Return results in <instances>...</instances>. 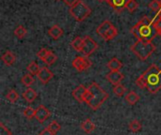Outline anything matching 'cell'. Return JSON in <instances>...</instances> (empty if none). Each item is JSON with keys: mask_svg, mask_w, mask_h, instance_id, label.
<instances>
[{"mask_svg": "<svg viewBox=\"0 0 161 135\" xmlns=\"http://www.w3.org/2000/svg\"><path fill=\"white\" fill-rule=\"evenodd\" d=\"M72 65L77 71H84L89 70L92 67V63L86 56H77L73 60Z\"/></svg>", "mask_w": 161, "mask_h": 135, "instance_id": "cell-7", "label": "cell"}, {"mask_svg": "<svg viewBox=\"0 0 161 135\" xmlns=\"http://www.w3.org/2000/svg\"><path fill=\"white\" fill-rule=\"evenodd\" d=\"M142 123H141L139 120H137V119L132 120V121L129 123V126H128L129 131H130V132H134V133L139 132L142 130Z\"/></svg>", "mask_w": 161, "mask_h": 135, "instance_id": "cell-22", "label": "cell"}, {"mask_svg": "<svg viewBox=\"0 0 161 135\" xmlns=\"http://www.w3.org/2000/svg\"><path fill=\"white\" fill-rule=\"evenodd\" d=\"M59 1H60V0H59ZM62 1H63V0H62Z\"/></svg>", "mask_w": 161, "mask_h": 135, "instance_id": "cell-42", "label": "cell"}, {"mask_svg": "<svg viewBox=\"0 0 161 135\" xmlns=\"http://www.w3.org/2000/svg\"><path fill=\"white\" fill-rule=\"evenodd\" d=\"M50 115H51L50 111H49L44 105H40V106L36 109L35 118L38 120V122L43 123V122L50 117Z\"/></svg>", "mask_w": 161, "mask_h": 135, "instance_id": "cell-9", "label": "cell"}, {"mask_svg": "<svg viewBox=\"0 0 161 135\" xmlns=\"http://www.w3.org/2000/svg\"><path fill=\"white\" fill-rule=\"evenodd\" d=\"M41 69H42V68H40V66H39L35 61H32L30 64H28V66H27V68H26L27 71H28L30 74H32V75H38V73L40 72Z\"/></svg>", "mask_w": 161, "mask_h": 135, "instance_id": "cell-23", "label": "cell"}, {"mask_svg": "<svg viewBox=\"0 0 161 135\" xmlns=\"http://www.w3.org/2000/svg\"><path fill=\"white\" fill-rule=\"evenodd\" d=\"M81 130L84 132H86V133H92V132H94V130H95V124L91 120V119H86L85 121H83L82 123H81Z\"/></svg>", "mask_w": 161, "mask_h": 135, "instance_id": "cell-18", "label": "cell"}, {"mask_svg": "<svg viewBox=\"0 0 161 135\" xmlns=\"http://www.w3.org/2000/svg\"><path fill=\"white\" fill-rule=\"evenodd\" d=\"M57 59H58V56L52 51H50L49 54L45 56V58L42 59V62L44 64H46L47 66H51V65H53L57 61Z\"/></svg>", "mask_w": 161, "mask_h": 135, "instance_id": "cell-24", "label": "cell"}, {"mask_svg": "<svg viewBox=\"0 0 161 135\" xmlns=\"http://www.w3.org/2000/svg\"><path fill=\"white\" fill-rule=\"evenodd\" d=\"M130 0H108L107 2L108 5L117 12H122L125 8H126V6Z\"/></svg>", "mask_w": 161, "mask_h": 135, "instance_id": "cell-12", "label": "cell"}, {"mask_svg": "<svg viewBox=\"0 0 161 135\" xmlns=\"http://www.w3.org/2000/svg\"><path fill=\"white\" fill-rule=\"evenodd\" d=\"M113 93L117 96V97H124L126 93V88L125 86H123L122 84L115 86L113 87Z\"/></svg>", "mask_w": 161, "mask_h": 135, "instance_id": "cell-26", "label": "cell"}, {"mask_svg": "<svg viewBox=\"0 0 161 135\" xmlns=\"http://www.w3.org/2000/svg\"><path fill=\"white\" fill-rule=\"evenodd\" d=\"M107 67L110 70V71H119L123 67V63L117 57H113L108 62Z\"/></svg>", "mask_w": 161, "mask_h": 135, "instance_id": "cell-16", "label": "cell"}, {"mask_svg": "<svg viewBox=\"0 0 161 135\" xmlns=\"http://www.w3.org/2000/svg\"><path fill=\"white\" fill-rule=\"evenodd\" d=\"M26 32H27V30L25 29V26L19 25V26H17V27L15 28V30H14V35H15L19 39H24L25 36L26 35Z\"/></svg>", "mask_w": 161, "mask_h": 135, "instance_id": "cell-28", "label": "cell"}, {"mask_svg": "<svg viewBox=\"0 0 161 135\" xmlns=\"http://www.w3.org/2000/svg\"><path fill=\"white\" fill-rule=\"evenodd\" d=\"M64 1V3L66 4V5H68V6H73L74 4H75L77 1H79V0H63Z\"/></svg>", "mask_w": 161, "mask_h": 135, "instance_id": "cell-37", "label": "cell"}, {"mask_svg": "<svg viewBox=\"0 0 161 135\" xmlns=\"http://www.w3.org/2000/svg\"><path fill=\"white\" fill-rule=\"evenodd\" d=\"M21 82L23 83V85H24V86H25L29 87V86H31L34 84L35 80H34V78H33L32 74L27 73V74H25V75L22 77Z\"/></svg>", "mask_w": 161, "mask_h": 135, "instance_id": "cell-25", "label": "cell"}, {"mask_svg": "<svg viewBox=\"0 0 161 135\" xmlns=\"http://www.w3.org/2000/svg\"><path fill=\"white\" fill-rule=\"evenodd\" d=\"M98 49V44L97 42L92 39L91 37L86 36L84 38V43H83V47L81 49V53L83 54L84 56L88 57L91 55H92L96 50Z\"/></svg>", "mask_w": 161, "mask_h": 135, "instance_id": "cell-6", "label": "cell"}, {"mask_svg": "<svg viewBox=\"0 0 161 135\" xmlns=\"http://www.w3.org/2000/svg\"><path fill=\"white\" fill-rule=\"evenodd\" d=\"M49 50L48 49H46V48H42L38 53H37V56L40 58V59H44L45 58V56L49 54Z\"/></svg>", "mask_w": 161, "mask_h": 135, "instance_id": "cell-33", "label": "cell"}, {"mask_svg": "<svg viewBox=\"0 0 161 135\" xmlns=\"http://www.w3.org/2000/svg\"><path fill=\"white\" fill-rule=\"evenodd\" d=\"M1 58L7 66H12L16 61V56L11 51H8V50L5 52V54L2 55Z\"/></svg>", "mask_w": 161, "mask_h": 135, "instance_id": "cell-17", "label": "cell"}, {"mask_svg": "<svg viewBox=\"0 0 161 135\" xmlns=\"http://www.w3.org/2000/svg\"><path fill=\"white\" fill-rule=\"evenodd\" d=\"M47 128H48L52 132H54V133L56 134V133L60 130V128H61V127H60V125H59L57 121H55V120H54V121H52V122L48 125V127H47Z\"/></svg>", "mask_w": 161, "mask_h": 135, "instance_id": "cell-31", "label": "cell"}, {"mask_svg": "<svg viewBox=\"0 0 161 135\" xmlns=\"http://www.w3.org/2000/svg\"><path fill=\"white\" fill-rule=\"evenodd\" d=\"M149 8L153 10V11H155V12H159L161 9V6H160V2L159 1H158V0H153L152 2H150L149 3Z\"/></svg>", "mask_w": 161, "mask_h": 135, "instance_id": "cell-30", "label": "cell"}, {"mask_svg": "<svg viewBox=\"0 0 161 135\" xmlns=\"http://www.w3.org/2000/svg\"><path fill=\"white\" fill-rule=\"evenodd\" d=\"M108 97V93L106 92L97 83H92L88 87V95L85 99V102L92 110L96 111L105 103Z\"/></svg>", "mask_w": 161, "mask_h": 135, "instance_id": "cell-3", "label": "cell"}, {"mask_svg": "<svg viewBox=\"0 0 161 135\" xmlns=\"http://www.w3.org/2000/svg\"><path fill=\"white\" fill-rule=\"evenodd\" d=\"M156 46L152 42L138 40L131 46L133 54L142 61H145L156 51Z\"/></svg>", "mask_w": 161, "mask_h": 135, "instance_id": "cell-4", "label": "cell"}, {"mask_svg": "<svg viewBox=\"0 0 161 135\" xmlns=\"http://www.w3.org/2000/svg\"><path fill=\"white\" fill-rule=\"evenodd\" d=\"M130 32L138 38V40L152 42V40L158 35V31L154 26V21L144 16L131 29Z\"/></svg>", "mask_w": 161, "mask_h": 135, "instance_id": "cell-2", "label": "cell"}, {"mask_svg": "<svg viewBox=\"0 0 161 135\" xmlns=\"http://www.w3.org/2000/svg\"><path fill=\"white\" fill-rule=\"evenodd\" d=\"M83 43H84V39H82L81 37H76L75 39H73V41L71 42V45L75 50L81 52V49L83 47Z\"/></svg>", "mask_w": 161, "mask_h": 135, "instance_id": "cell-21", "label": "cell"}, {"mask_svg": "<svg viewBox=\"0 0 161 135\" xmlns=\"http://www.w3.org/2000/svg\"><path fill=\"white\" fill-rule=\"evenodd\" d=\"M48 35L55 40L58 39L62 35H63V29L58 25V24H55L53 25L49 30H48Z\"/></svg>", "mask_w": 161, "mask_h": 135, "instance_id": "cell-13", "label": "cell"}, {"mask_svg": "<svg viewBox=\"0 0 161 135\" xmlns=\"http://www.w3.org/2000/svg\"><path fill=\"white\" fill-rule=\"evenodd\" d=\"M0 135H12L11 132L4 126L3 123H0Z\"/></svg>", "mask_w": 161, "mask_h": 135, "instance_id": "cell-34", "label": "cell"}, {"mask_svg": "<svg viewBox=\"0 0 161 135\" xmlns=\"http://www.w3.org/2000/svg\"><path fill=\"white\" fill-rule=\"evenodd\" d=\"M69 12L75 21L82 22L91 15L92 9L86 3H84L82 0H79L75 4L71 6Z\"/></svg>", "mask_w": 161, "mask_h": 135, "instance_id": "cell-5", "label": "cell"}, {"mask_svg": "<svg viewBox=\"0 0 161 135\" xmlns=\"http://www.w3.org/2000/svg\"><path fill=\"white\" fill-rule=\"evenodd\" d=\"M39 135H56L54 132H52L48 128H45L44 130H42L40 133H39Z\"/></svg>", "mask_w": 161, "mask_h": 135, "instance_id": "cell-36", "label": "cell"}, {"mask_svg": "<svg viewBox=\"0 0 161 135\" xmlns=\"http://www.w3.org/2000/svg\"><path fill=\"white\" fill-rule=\"evenodd\" d=\"M107 79L108 81L112 85V86H118L121 84V82L125 79V75L119 70V71H110L109 73L107 74Z\"/></svg>", "mask_w": 161, "mask_h": 135, "instance_id": "cell-10", "label": "cell"}, {"mask_svg": "<svg viewBox=\"0 0 161 135\" xmlns=\"http://www.w3.org/2000/svg\"><path fill=\"white\" fill-rule=\"evenodd\" d=\"M138 8H139V4L138 2H136V0H130L126 6V9L129 12H134Z\"/></svg>", "mask_w": 161, "mask_h": 135, "instance_id": "cell-32", "label": "cell"}, {"mask_svg": "<svg viewBox=\"0 0 161 135\" xmlns=\"http://www.w3.org/2000/svg\"><path fill=\"white\" fill-rule=\"evenodd\" d=\"M24 116L27 118V119H32L33 117H35V114H36V110H34L31 107H26L24 112H23Z\"/></svg>", "mask_w": 161, "mask_h": 135, "instance_id": "cell-29", "label": "cell"}, {"mask_svg": "<svg viewBox=\"0 0 161 135\" xmlns=\"http://www.w3.org/2000/svg\"><path fill=\"white\" fill-rule=\"evenodd\" d=\"M111 26H113V24L111 23V22L108 21V20H107V21H105V22H103V23L96 28V33H97L99 36H101V37L103 38V37L105 36V34L109 30V28H110Z\"/></svg>", "mask_w": 161, "mask_h": 135, "instance_id": "cell-15", "label": "cell"}, {"mask_svg": "<svg viewBox=\"0 0 161 135\" xmlns=\"http://www.w3.org/2000/svg\"><path fill=\"white\" fill-rule=\"evenodd\" d=\"M158 18H159V19H161V9H160V11L158 13Z\"/></svg>", "mask_w": 161, "mask_h": 135, "instance_id": "cell-38", "label": "cell"}, {"mask_svg": "<svg viewBox=\"0 0 161 135\" xmlns=\"http://www.w3.org/2000/svg\"><path fill=\"white\" fill-rule=\"evenodd\" d=\"M159 2H160V6H161V0H160V1H159Z\"/></svg>", "mask_w": 161, "mask_h": 135, "instance_id": "cell-41", "label": "cell"}, {"mask_svg": "<svg viewBox=\"0 0 161 135\" xmlns=\"http://www.w3.org/2000/svg\"><path fill=\"white\" fill-rule=\"evenodd\" d=\"M7 100L11 102V103H15L18 100H19V94L14 90V89H10L8 91V93L6 95Z\"/></svg>", "mask_w": 161, "mask_h": 135, "instance_id": "cell-27", "label": "cell"}, {"mask_svg": "<svg viewBox=\"0 0 161 135\" xmlns=\"http://www.w3.org/2000/svg\"><path fill=\"white\" fill-rule=\"evenodd\" d=\"M72 95L75 101H77L78 102L81 103V102L85 101V99L88 95V88L86 86H84L83 85H80L73 90Z\"/></svg>", "mask_w": 161, "mask_h": 135, "instance_id": "cell-8", "label": "cell"}, {"mask_svg": "<svg viewBox=\"0 0 161 135\" xmlns=\"http://www.w3.org/2000/svg\"><path fill=\"white\" fill-rule=\"evenodd\" d=\"M22 97H23L28 103H31V102H33V101L37 99L38 94H37V92H36L33 88L28 87V88H26V89L25 90V92L22 94Z\"/></svg>", "mask_w": 161, "mask_h": 135, "instance_id": "cell-14", "label": "cell"}, {"mask_svg": "<svg viewBox=\"0 0 161 135\" xmlns=\"http://www.w3.org/2000/svg\"><path fill=\"white\" fill-rule=\"evenodd\" d=\"M99 2H105V1H108V0H98Z\"/></svg>", "mask_w": 161, "mask_h": 135, "instance_id": "cell-39", "label": "cell"}, {"mask_svg": "<svg viewBox=\"0 0 161 135\" xmlns=\"http://www.w3.org/2000/svg\"><path fill=\"white\" fill-rule=\"evenodd\" d=\"M125 101H126V102L128 103V104H130V105H135L137 102H139V101H140V96L136 93V92H134V91H130V92H128L125 96Z\"/></svg>", "mask_w": 161, "mask_h": 135, "instance_id": "cell-19", "label": "cell"}, {"mask_svg": "<svg viewBox=\"0 0 161 135\" xmlns=\"http://www.w3.org/2000/svg\"><path fill=\"white\" fill-rule=\"evenodd\" d=\"M136 85L146 88L149 93L156 94L161 89V69L156 64L151 65L137 80Z\"/></svg>", "mask_w": 161, "mask_h": 135, "instance_id": "cell-1", "label": "cell"}, {"mask_svg": "<svg viewBox=\"0 0 161 135\" xmlns=\"http://www.w3.org/2000/svg\"><path fill=\"white\" fill-rule=\"evenodd\" d=\"M154 26H155V28L158 31V33H159V31H161V19L159 18H157L155 21H154Z\"/></svg>", "mask_w": 161, "mask_h": 135, "instance_id": "cell-35", "label": "cell"}, {"mask_svg": "<svg viewBox=\"0 0 161 135\" xmlns=\"http://www.w3.org/2000/svg\"><path fill=\"white\" fill-rule=\"evenodd\" d=\"M53 76H54L53 72H52L48 68H42L41 70H40V72H39L38 75H37L38 79H39V80L41 81V83L43 84V85L47 84V83L53 78Z\"/></svg>", "mask_w": 161, "mask_h": 135, "instance_id": "cell-11", "label": "cell"}, {"mask_svg": "<svg viewBox=\"0 0 161 135\" xmlns=\"http://www.w3.org/2000/svg\"><path fill=\"white\" fill-rule=\"evenodd\" d=\"M118 35V30L117 28L113 25L109 28V30L105 34V36L103 37V39L106 40V41H108V40H111L113 39L114 38H116Z\"/></svg>", "mask_w": 161, "mask_h": 135, "instance_id": "cell-20", "label": "cell"}, {"mask_svg": "<svg viewBox=\"0 0 161 135\" xmlns=\"http://www.w3.org/2000/svg\"><path fill=\"white\" fill-rule=\"evenodd\" d=\"M158 35H159V36H160V37H161V31H159V33H158Z\"/></svg>", "mask_w": 161, "mask_h": 135, "instance_id": "cell-40", "label": "cell"}]
</instances>
